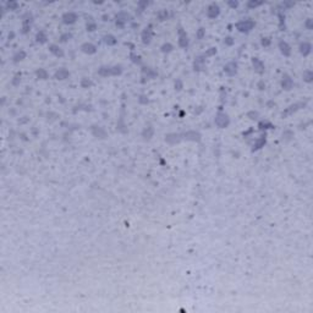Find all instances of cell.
Segmentation results:
<instances>
[{
    "label": "cell",
    "mask_w": 313,
    "mask_h": 313,
    "mask_svg": "<svg viewBox=\"0 0 313 313\" xmlns=\"http://www.w3.org/2000/svg\"><path fill=\"white\" fill-rule=\"evenodd\" d=\"M254 26H256V22L253 20H243L236 23V30L241 33H248L250 31L253 30Z\"/></svg>",
    "instance_id": "obj_1"
},
{
    "label": "cell",
    "mask_w": 313,
    "mask_h": 313,
    "mask_svg": "<svg viewBox=\"0 0 313 313\" xmlns=\"http://www.w3.org/2000/svg\"><path fill=\"white\" fill-rule=\"evenodd\" d=\"M214 122H215V125H217L218 127H220V128H225V127L229 126V124H230V119H229V116H228L225 113L219 111V113L215 115V120H214Z\"/></svg>",
    "instance_id": "obj_2"
},
{
    "label": "cell",
    "mask_w": 313,
    "mask_h": 313,
    "mask_svg": "<svg viewBox=\"0 0 313 313\" xmlns=\"http://www.w3.org/2000/svg\"><path fill=\"white\" fill-rule=\"evenodd\" d=\"M130 19H131V17H130V15L127 14V12L121 11V12H119V14L115 16V23H116L117 27L122 28L124 26L130 21Z\"/></svg>",
    "instance_id": "obj_3"
},
{
    "label": "cell",
    "mask_w": 313,
    "mask_h": 313,
    "mask_svg": "<svg viewBox=\"0 0 313 313\" xmlns=\"http://www.w3.org/2000/svg\"><path fill=\"white\" fill-rule=\"evenodd\" d=\"M306 105V103H303V102H301V103H296V104H292V105H290L289 108H286L283 113H281V116L283 117H285V116H289V115H291V114H294L295 111H297L298 109H301V108H303Z\"/></svg>",
    "instance_id": "obj_4"
},
{
    "label": "cell",
    "mask_w": 313,
    "mask_h": 313,
    "mask_svg": "<svg viewBox=\"0 0 313 313\" xmlns=\"http://www.w3.org/2000/svg\"><path fill=\"white\" fill-rule=\"evenodd\" d=\"M219 14H220V7H219L217 4H212V5L208 6V9H207V16L209 17V19H215V17L219 16Z\"/></svg>",
    "instance_id": "obj_5"
},
{
    "label": "cell",
    "mask_w": 313,
    "mask_h": 313,
    "mask_svg": "<svg viewBox=\"0 0 313 313\" xmlns=\"http://www.w3.org/2000/svg\"><path fill=\"white\" fill-rule=\"evenodd\" d=\"M182 138H185L187 141H193V142H198L201 139V134L196 132V131H187L185 134L181 135Z\"/></svg>",
    "instance_id": "obj_6"
},
{
    "label": "cell",
    "mask_w": 313,
    "mask_h": 313,
    "mask_svg": "<svg viewBox=\"0 0 313 313\" xmlns=\"http://www.w3.org/2000/svg\"><path fill=\"white\" fill-rule=\"evenodd\" d=\"M224 71H225V73H228L229 76L236 75V72H237V64L234 62V61L228 62L225 66H224Z\"/></svg>",
    "instance_id": "obj_7"
},
{
    "label": "cell",
    "mask_w": 313,
    "mask_h": 313,
    "mask_svg": "<svg viewBox=\"0 0 313 313\" xmlns=\"http://www.w3.org/2000/svg\"><path fill=\"white\" fill-rule=\"evenodd\" d=\"M179 34H180V37H179V45H180L181 48H187V45H188V38H187L186 32L182 30V28H180V30H179Z\"/></svg>",
    "instance_id": "obj_8"
},
{
    "label": "cell",
    "mask_w": 313,
    "mask_h": 313,
    "mask_svg": "<svg viewBox=\"0 0 313 313\" xmlns=\"http://www.w3.org/2000/svg\"><path fill=\"white\" fill-rule=\"evenodd\" d=\"M281 87L286 90H290L292 87H294V81L292 78L289 76V75H284L283 76V80H281Z\"/></svg>",
    "instance_id": "obj_9"
},
{
    "label": "cell",
    "mask_w": 313,
    "mask_h": 313,
    "mask_svg": "<svg viewBox=\"0 0 313 313\" xmlns=\"http://www.w3.org/2000/svg\"><path fill=\"white\" fill-rule=\"evenodd\" d=\"M77 20V15L75 12H66V14L62 15V22L66 24H72Z\"/></svg>",
    "instance_id": "obj_10"
},
{
    "label": "cell",
    "mask_w": 313,
    "mask_h": 313,
    "mask_svg": "<svg viewBox=\"0 0 313 313\" xmlns=\"http://www.w3.org/2000/svg\"><path fill=\"white\" fill-rule=\"evenodd\" d=\"M81 50L83 51V53L90 55V54H94L97 51V47L94 44H92V43H83L81 45Z\"/></svg>",
    "instance_id": "obj_11"
},
{
    "label": "cell",
    "mask_w": 313,
    "mask_h": 313,
    "mask_svg": "<svg viewBox=\"0 0 313 313\" xmlns=\"http://www.w3.org/2000/svg\"><path fill=\"white\" fill-rule=\"evenodd\" d=\"M92 134L97 138H105L107 137V131L100 126H93L92 127Z\"/></svg>",
    "instance_id": "obj_12"
},
{
    "label": "cell",
    "mask_w": 313,
    "mask_h": 313,
    "mask_svg": "<svg viewBox=\"0 0 313 313\" xmlns=\"http://www.w3.org/2000/svg\"><path fill=\"white\" fill-rule=\"evenodd\" d=\"M204 55L202 56H197L194 59V62H193V69L194 71H202L204 69Z\"/></svg>",
    "instance_id": "obj_13"
},
{
    "label": "cell",
    "mask_w": 313,
    "mask_h": 313,
    "mask_svg": "<svg viewBox=\"0 0 313 313\" xmlns=\"http://www.w3.org/2000/svg\"><path fill=\"white\" fill-rule=\"evenodd\" d=\"M279 49H280L281 54H283L284 56H290V55H291V48H290V45L286 43V42L280 41V42H279Z\"/></svg>",
    "instance_id": "obj_14"
},
{
    "label": "cell",
    "mask_w": 313,
    "mask_h": 313,
    "mask_svg": "<svg viewBox=\"0 0 313 313\" xmlns=\"http://www.w3.org/2000/svg\"><path fill=\"white\" fill-rule=\"evenodd\" d=\"M311 51H312V45L308 42H303V43L300 44V53H301L303 56L309 55Z\"/></svg>",
    "instance_id": "obj_15"
},
{
    "label": "cell",
    "mask_w": 313,
    "mask_h": 313,
    "mask_svg": "<svg viewBox=\"0 0 313 313\" xmlns=\"http://www.w3.org/2000/svg\"><path fill=\"white\" fill-rule=\"evenodd\" d=\"M252 65H253L254 70H256L258 73H263V72H264V64L260 61L258 58H253V59H252Z\"/></svg>",
    "instance_id": "obj_16"
},
{
    "label": "cell",
    "mask_w": 313,
    "mask_h": 313,
    "mask_svg": "<svg viewBox=\"0 0 313 313\" xmlns=\"http://www.w3.org/2000/svg\"><path fill=\"white\" fill-rule=\"evenodd\" d=\"M152 34H153V32H152V30H151V27H148V28H146L145 31L142 32V42L145 43V44H149L151 43V41H152Z\"/></svg>",
    "instance_id": "obj_17"
},
{
    "label": "cell",
    "mask_w": 313,
    "mask_h": 313,
    "mask_svg": "<svg viewBox=\"0 0 313 313\" xmlns=\"http://www.w3.org/2000/svg\"><path fill=\"white\" fill-rule=\"evenodd\" d=\"M181 138H182V137H181V135H179V134H170V135H168V136L165 137V141H166L168 143H170V145H174V143L180 142Z\"/></svg>",
    "instance_id": "obj_18"
},
{
    "label": "cell",
    "mask_w": 313,
    "mask_h": 313,
    "mask_svg": "<svg viewBox=\"0 0 313 313\" xmlns=\"http://www.w3.org/2000/svg\"><path fill=\"white\" fill-rule=\"evenodd\" d=\"M69 76H70V72L66 69H59L55 72V78H56V80H66Z\"/></svg>",
    "instance_id": "obj_19"
},
{
    "label": "cell",
    "mask_w": 313,
    "mask_h": 313,
    "mask_svg": "<svg viewBox=\"0 0 313 313\" xmlns=\"http://www.w3.org/2000/svg\"><path fill=\"white\" fill-rule=\"evenodd\" d=\"M49 50H50V53H51V54H54V55H55V56H58V58H61V56H64V51H62V49H60V48H59V45L51 44V45L49 47Z\"/></svg>",
    "instance_id": "obj_20"
},
{
    "label": "cell",
    "mask_w": 313,
    "mask_h": 313,
    "mask_svg": "<svg viewBox=\"0 0 313 313\" xmlns=\"http://www.w3.org/2000/svg\"><path fill=\"white\" fill-rule=\"evenodd\" d=\"M142 75H143V77H147V78H154L156 76V72L153 71L152 69H149V67H143Z\"/></svg>",
    "instance_id": "obj_21"
},
{
    "label": "cell",
    "mask_w": 313,
    "mask_h": 313,
    "mask_svg": "<svg viewBox=\"0 0 313 313\" xmlns=\"http://www.w3.org/2000/svg\"><path fill=\"white\" fill-rule=\"evenodd\" d=\"M153 134H154V130H153V127H152V126H148V127H146L145 130H143L142 136L145 137V139H149V138H152V137H153Z\"/></svg>",
    "instance_id": "obj_22"
},
{
    "label": "cell",
    "mask_w": 313,
    "mask_h": 313,
    "mask_svg": "<svg viewBox=\"0 0 313 313\" xmlns=\"http://www.w3.org/2000/svg\"><path fill=\"white\" fill-rule=\"evenodd\" d=\"M104 43L107 45H115L117 43V39L113 34H108V36L104 37Z\"/></svg>",
    "instance_id": "obj_23"
},
{
    "label": "cell",
    "mask_w": 313,
    "mask_h": 313,
    "mask_svg": "<svg viewBox=\"0 0 313 313\" xmlns=\"http://www.w3.org/2000/svg\"><path fill=\"white\" fill-rule=\"evenodd\" d=\"M98 73L100 76H111V66H102L98 70Z\"/></svg>",
    "instance_id": "obj_24"
},
{
    "label": "cell",
    "mask_w": 313,
    "mask_h": 313,
    "mask_svg": "<svg viewBox=\"0 0 313 313\" xmlns=\"http://www.w3.org/2000/svg\"><path fill=\"white\" fill-rule=\"evenodd\" d=\"M36 39H37V42L38 43H41V44H44V43H47V34L43 32V31H41V32H38L37 33V36H36Z\"/></svg>",
    "instance_id": "obj_25"
},
{
    "label": "cell",
    "mask_w": 313,
    "mask_h": 313,
    "mask_svg": "<svg viewBox=\"0 0 313 313\" xmlns=\"http://www.w3.org/2000/svg\"><path fill=\"white\" fill-rule=\"evenodd\" d=\"M292 138H294V132L291 131V130H285V131L283 132V141L289 142Z\"/></svg>",
    "instance_id": "obj_26"
},
{
    "label": "cell",
    "mask_w": 313,
    "mask_h": 313,
    "mask_svg": "<svg viewBox=\"0 0 313 313\" xmlns=\"http://www.w3.org/2000/svg\"><path fill=\"white\" fill-rule=\"evenodd\" d=\"M264 143H266V136H262L259 139H257V142L253 145V151L256 149H259V148H262L264 146Z\"/></svg>",
    "instance_id": "obj_27"
},
{
    "label": "cell",
    "mask_w": 313,
    "mask_h": 313,
    "mask_svg": "<svg viewBox=\"0 0 313 313\" xmlns=\"http://www.w3.org/2000/svg\"><path fill=\"white\" fill-rule=\"evenodd\" d=\"M303 81L307 83H311L313 81V72L311 70H306L303 72Z\"/></svg>",
    "instance_id": "obj_28"
},
{
    "label": "cell",
    "mask_w": 313,
    "mask_h": 313,
    "mask_svg": "<svg viewBox=\"0 0 313 313\" xmlns=\"http://www.w3.org/2000/svg\"><path fill=\"white\" fill-rule=\"evenodd\" d=\"M36 75H37V77L38 78H41V80H47L48 78V72L44 70V69H38L37 71H36Z\"/></svg>",
    "instance_id": "obj_29"
},
{
    "label": "cell",
    "mask_w": 313,
    "mask_h": 313,
    "mask_svg": "<svg viewBox=\"0 0 313 313\" xmlns=\"http://www.w3.org/2000/svg\"><path fill=\"white\" fill-rule=\"evenodd\" d=\"M24 58H26V53H24L23 50H20V51H17V53L14 55V61H15V62H19V61H22Z\"/></svg>",
    "instance_id": "obj_30"
},
{
    "label": "cell",
    "mask_w": 313,
    "mask_h": 313,
    "mask_svg": "<svg viewBox=\"0 0 313 313\" xmlns=\"http://www.w3.org/2000/svg\"><path fill=\"white\" fill-rule=\"evenodd\" d=\"M92 85H93V82L90 81L89 78H87V77H85V78H82V80H81V87L82 88H89Z\"/></svg>",
    "instance_id": "obj_31"
},
{
    "label": "cell",
    "mask_w": 313,
    "mask_h": 313,
    "mask_svg": "<svg viewBox=\"0 0 313 313\" xmlns=\"http://www.w3.org/2000/svg\"><path fill=\"white\" fill-rule=\"evenodd\" d=\"M168 17H169V14H168L166 10H162V11L158 12V20L159 21H165Z\"/></svg>",
    "instance_id": "obj_32"
},
{
    "label": "cell",
    "mask_w": 313,
    "mask_h": 313,
    "mask_svg": "<svg viewBox=\"0 0 313 313\" xmlns=\"http://www.w3.org/2000/svg\"><path fill=\"white\" fill-rule=\"evenodd\" d=\"M171 50H173V45L170 43H166V44L162 45V51H163V53H170Z\"/></svg>",
    "instance_id": "obj_33"
},
{
    "label": "cell",
    "mask_w": 313,
    "mask_h": 313,
    "mask_svg": "<svg viewBox=\"0 0 313 313\" xmlns=\"http://www.w3.org/2000/svg\"><path fill=\"white\" fill-rule=\"evenodd\" d=\"M262 4H263L262 1H254V0H251V1H248V4H247V6H248L250 9H254V7L260 6Z\"/></svg>",
    "instance_id": "obj_34"
},
{
    "label": "cell",
    "mask_w": 313,
    "mask_h": 313,
    "mask_svg": "<svg viewBox=\"0 0 313 313\" xmlns=\"http://www.w3.org/2000/svg\"><path fill=\"white\" fill-rule=\"evenodd\" d=\"M96 30H97V24H96L94 22H92V21H89V22L87 23V31L93 32V31H96Z\"/></svg>",
    "instance_id": "obj_35"
},
{
    "label": "cell",
    "mask_w": 313,
    "mask_h": 313,
    "mask_svg": "<svg viewBox=\"0 0 313 313\" xmlns=\"http://www.w3.org/2000/svg\"><path fill=\"white\" fill-rule=\"evenodd\" d=\"M130 59H131L135 64H141V61H142V60H141V56H139V55H136V54H134V53L130 54Z\"/></svg>",
    "instance_id": "obj_36"
},
{
    "label": "cell",
    "mask_w": 313,
    "mask_h": 313,
    "mask_svg": "<svg viewBox=\"0 0 313 313\" xmlns=\"http://www.w3.org/2000/svg\"><path fill=\"white\" fill-rule=\"evenodd\" d=\"M71 37H72L71 33H64V34H61V37H60V41H61V42H67V41H70V39H71Z\"/></svg>",
    "instance_id": "obj_37"
},
{
    "label": "cell",
    "mask_w": 313,
    "mask_h": 313,
    "mask_svg": "<svg viewBox=\"0 0 313 313\" xmlns=\"http://www.w3.org/2000/svg\"><path fill=\"white\" fill-rule=\"evenodd\" d=\"M6 6H7V9H10V10H16L17 6H19V4H17L16 1H7V3H6Z\"/></svg>",
    "instance_id": "obj_38"
},
{
    "label": "cell",
    "mask_w": 313,
    "mask_h": 313,
    "mask_svg": "<svg viewBox=\"0 0 313 313\" xmlns=\"http://www.w3.org/2000/svg\"><path fill=\"white\" fill-rule=\"evenodd\" d=\"M215 53H217V49H215V48H209V49H208V50L205 51L204 58H207V56H212V55H215Z\"/></svg>",
    "instance_id": "obj_39"
},
{
    "label": "cell",
    "mask_w": 313,
    "mask_h": 313,
    "mask_svg": "<svg viewBox=\"0 0 313 313\" xmlns=\"http://www.w3.org/2000/svg\"><path fill=\"white\" fill-rule=\"evenodd\" d=\"M205 36V30L204 28H200L197 31V33H196V37H197V39H203V37Z\"/></svg>",
    "instance_id": "obj_40"
},
{
    "label": "cell",
    "mask_w": 313,
    "mask_h": 313,
    "mask_svg": "<svg viewBox=\"0 0 313 313\" xmlns=\"http://www.w3.org/2000/svg\"><path fill=\"white\" fill-rule=\"evenodd\" d=\"M305 27H306L308 31L313 30V22H312V19H308V20L305 22Z\"/></svg>",
    "instance_id": "obj_41"
},
{
    "label": "cell",
    "mask_w": 313,
    "mask_h": 313,
    "mask_svg": "<svg viewBox=\"0 0 313 313\" xmlns=\"http://www.w3.org/2000/svg\"><path fill=\"white\" fill-rule=\"evenodd\" d=\"M20 81H21V73H17V75L14 77V80H12V85L17 86V85L20 83Z\"/></svg>",
    "instance_id": "obj_42"
},
{
    "label": "cell",
    "mask_w": 313,
    "mask_h": 313,
    "mask_svg": "<svg viewBox=\"0 0 313 313\" xmlns=\"http://www.w3.org/2000/svg\"><path fill=\"white\" fill-rule=\"evenodd\" d=\"M247 116L253 120V119H257V117H258V113L257 111H250V113H247Z\"/></svg>",
    "instance_id": "obj_43"
},
{
    "label": "cell",
    "mask_w": 313,
    "mask_h": 313,
    "mask_svg": "<svg viewBox=\"0 0 313 313\" xmlns=\"http://www.w3.org/2000/svg\"><path fill=\"white\" fill-rule=\"evenodd\" d=\"M175 89H176V90H181V89H182V82H181V80H176V82H175Z\"/></svg>",
    "instance_id": "obj_44"
},
{
    "label": "cell",
    "mask_w": 313,
    "mask_h": 313,
    "mask_svg": "<svg viewBox=\"0 0 313 313\" xmlns=\"http://www.w3.org/2000/svg\"><path fill=\"white\" fill-rule=\"evenodd\" d=\"M224 43H225L226 45H232V44H234V39H232L231 37H226L225 41H224Z\"/></svg>",
    "instance_id": "obj_45"
},
{
    "label": "cell",
    "mask_w": 313,
    "mask_h": 313,
    "mask_svg": "<svg viewBox=\"0 0 313 313\" xmlns=\"http://www.w3.org/2000/svg\"><path fill=\"white\" fill-rule=\"evenodd\" d=\"M262 45L264 47L270 45V38H262Z\"/></svg>",
    "instance_id": "obj_46"
},
{
    "label": "cell",
    "mask_w": 313,
    "mask_h": 313,
    "mask_svg": "<svg viewBox=\"0 0 313 313\" xmlns=\"http://www.w3.org/2000/svg\"><path fill=\"white\" fill-rule=\"evenodd\" d=\"M228 4H229L231 7H237V6H239V3H237V1H228Z\"/></svg>",
    "instance_id": "obj_47"
},
{
    "label": "cell",
    "mask_w": 313,
    "mask_h": 313,
    "mask_svg": "<svg viewBox=\"0 0 313 313\" xmlns=\"http://www.w3.org/2000/svg\"><path fill=\"white\" fill-rule=\"evenodd\" d=\"M258 88H259V89H260V90H263V89H264V88H266V83H264V82H263V81H260V82H259V83H258Z\"/></svg>",
    "instance_id": "obj_48"
},
{
    "label": "cell",
    "mask_w": 313,
    "mask_h": 313,
    "mask_svg": "<svg viewBox=\"0 0 313 313\" xmlns=\"http://www.w3.org/2000/svg\"><path fill=\"white\" fill-rule=\"evenodd\" d=\"M145 98H146L145 96H141V97H139V102H141V103H145V104L148 103V99H145Z\"/></svg>",
    "instance_id": "obj_49"
},
{
    "label": "cell",
    "mask_w": 313,
    "mask_h": 313,
    "mask_svg": "<svg viewBox=\"0 0 313 313\" xmlns=\"http://www.w3.org/2000/svg\"><path fill=\"white\" fill-rule=\"evenodd\" d=\"M138 5H139L141 7H146V6L148 5V1H139V3H138Z\"/></svg>",
    "instance_id": "obj_50"
},
{
    "label": "cell",
    "mask_w": 313,
    "mask_h": 313,
    "mask_svg": "<svg viewBox=\"0 0 313 313\" xmlns=\"http://www.w3.org/2000/svg\"><path fill=\"white\" fill-rule=\"evenodd\" d=\"M294 5H295L294 3H283V6H284V7H285V6H286V7H291V6H294Z\"/></svg>",
    "instance_id": "obj_51"
},
{
    "label": "cell",
    "mask_w": 313,
    "mask_h": 313,
    "mask_svg": "<svg viewBox=\"0 0 313 313\" xmlns=\"http://www.w3.org/2000/svg\"><path fill=\"white\" fill-rule=\"evenodd\" d=\"M14 36H15V34H14V32H11V33L9 34V39H10V41H11L12 38H14Z\"/></svg>",
    "instance_id": "obj_52"
}]
</instances>
